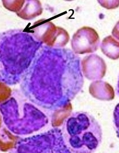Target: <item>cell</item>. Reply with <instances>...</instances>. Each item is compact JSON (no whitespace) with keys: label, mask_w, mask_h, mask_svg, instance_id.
I'll use <instances>...</instances> for the list:
<instances>
[{"label":"cell","mask_w":119,"mask_h":153,"mask_svg":"<svg viewBox=\"0 0 119 153\" xmlns=\"http://www.w3.org/2000/svg\"><path fill=\"white\" fill-rule=\"evenodd\" d=\"M0 113L6 128L19 135L37 132L49 123L47 115L18 90H14L10 98L0 105Z\"/></svg>","instance_id":"3957f363"},{"label":"cell","mask_w":119,"mask_h":153,"mask_svg":"<svg viewBox=\"0 0 119 153\" xmlns=\"http://www.w3.org/2000/svg\"><path fill=\"white\" fill-rule=\"evenodd\" d=\"M101 50L109 58L116 60L119 58V42L112 36L104 38L101 44Z\"/></svg>","instance_id":"9c48e42d"},{"label":"cell","mask_w":119,"mask_h":153,"mask_svg":"<svg viewBox=\"0 0 119 153\" xmlns=\"http://www.w3.org/2000/svg\"><path fill=\"white\" fill-rule=\"evenodd\" d=\"M117 93L119 95V80H118V85H117Z\"/></svg>","instance_id":"9a60e30c"},{"label":"cell","mask_w":119,"mask_h":153,"mask_svg":"<svg viewBox=\"0 0 119 153\" xmlns=\"http://www.w3.org/2000/svg\"><path fill=\"white\" fill-rule=\"evenodd\" d=\"M89 91L92 96L100 100H112L115 96L112 87L109 83L103 81H95L91 83Z\"/></svg>","instance_id":"ba28073f"},{"label":"cell","mask_w":119,"mask_h":153,"mask_svg":"<svg viewBox=\"0 0 119 153\" xmlns=\"http://www.w3.org/2000/svg\"><path fill=\"white\" fill-rule=\"evenodd\" d=\"M99 36L96 31L90 27H83L74 34L71 46L76 54L94 53L98 49Z\"/></svg>","instance_id":"8992f818"},{"label":"cell","mask_w":119,"mask_h":153,"mask_svg":"<svg viewBox=\"0 0 119 153\" xmlns=\"http://www.w3.org/2000/svg\"><path fill=\"white\" fill-rule=\"evenodd\" d=\"M84 84L81 59L72 51L43 45L20 83L21 91L41 108L68 106Z\"/></svg>","instance_id":"6da1fadb"},{"label":"cell","mask_w":119,"mask_h":153,"mask_svg":"<svg viewBox=\"0 0 119 153\" xmlns=\"http://www.w3.org/2000/svg\"><path fill=\"white\" fill-rule=\"evenodd\" d=\"M113 122L118 137L119 138V103L115 107L113 112Z\"/></svg>","instance_id":"7c38bea8"},{"label":"cell","mask_w":119,"mask_h":153,"mask_svg":"<svg viewBox=\"0 0 119 153\" xmlns=\"http://www.w3.org/2000/svg\"><path fill=\"white\" fill-rule=\"evenodd\" d=\"M12 91L6 84L0 82V105L10 98Z\"/></svg>","instance_id":"8fae6325"},{"label":"cell","mask_w":119,"mask_h":153,"mask_svg":"<svg viewBox=\"0 0 119 153\" xmlns=\"http://www.w3.org/2000/svg\"><path fill=\"white\" fill-rule=\"evenodd\" d=\"M84 76L89 80H99L106 75V65L104 60L96 54L85 57L81 61Z\"/></svg>","instance_id":"52a82bcc"},{"label":"cell","mask_w":119,"mask_h":153,"mask_svg":"<svg viewBox=\"0 0 119 153\" xmlns=\"http://www.w3.org/2000/svg\"><path fill=\"white\" fill-rule=\"evenodd\" d=\"M43 45L34 34L22 29L0 33V82L21 83Z\"/></svg>","instance_id":"7a4b0ae2"},{"label":"cell","mask_w":119,"mask_h":153,"mask_svg":"<svg viewBox=\"0 0 119 153\" xmlns=\"http://www.w3.org/2000/svg\"><path fill=\"white\" fill-rule=\"evenodd\" d=\"M2 117L0 113V129L1 128V126H2Z\"/></svg>","instance_id":"5bb4252c"},{"label":"cell","mask_w":119,"mask_h":153,"mask_svg":"<svg viewBox=\"0 0 119 153\" xmlns=\"http://www.w3.org/2000/svg\"><path fill=\"white\" fill-rule=\"evenodd\" d=\"M113 36L119 40V21L114 26L112 32Z\"/></svg>","instance_id":"4fadbf2b"},{"label":"cell","mask_w":119,"mask_h":153,"mask_svg":"<svg viewBox=\"0 0 119 153\" xmlns=\"http://www.w3.org/2000/svg\"><path fill=\"white\" fill-rule=\"evenodd\" d=\"M14 149L12 153H72L59 128L21 139Z\"/></svg>","instance_id":"5b68a950"},{"label":"cell","mask_w":119,"mask_h":153,"mask_svg":"<svg viewBox=\"0 0 119 153\" xmlns=\"http://www.w3.org/2000/svg\"><path fill=\"white\" fill-rule=\"evenodd\" d=\"M62 131L72 153H94L102 141L100 124L87 112L72 113L64 122Z\"/></svg>","instance_id":"277c9868"},{"label":"cell","mask_w":119,"mask_h":153,"mask_svg":"<svg viewBox=\"0 0 119 153\" xmlns=\"http://www.w3.org/2000/svg\"><path fill=\"white\" fill-rule=\"evenodd\" d=\"M7 128L0 129V150L4 152L14 149L18 142L19 137L11 133Z\"/></svg>","instance_id":"30bf717a"}]
</instances>
